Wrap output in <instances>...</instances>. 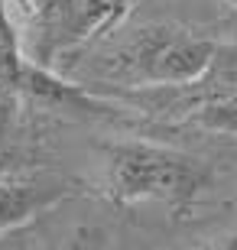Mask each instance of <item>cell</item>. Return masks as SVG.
Wrapping results in <instances>:
<instances>
[{
	"label": "cell",
	"instance_id": "6",
	"mask_svg": "<svg viewBox=\"0 0 237 250\" xmlns=\"http://www.w3.org/2000/svg\"><path fill=\"white\" fill-rule=\"evenodd\" d=\"M55 250H108V231L98 228V224H82Z\"/></svg>",
	"mask_w": 237,
	"mask_h": 250
},
{
	"label": "cell",
	"instance_id": "1",
	"mask_svg": "<svg viewBox=\"0 0 237 250\" xmlns=\"http://www.w3.org/2000/svg\"><path fill=\"white\" fill-rule=\"evenodd\" d=\"M215 182L205 159L150 140H114L104 146V195L120 208L143 202L185 211Z\"/></svg>",
	"mask_w": 237,
	"mask_h": 250
},
{
	"label": "cell",
	"instance_id": "4",
	"mask_svg": "<svg viewBox=\"0 0 237 250\" xmlns=\"http://www.w3.org/2000/svg\"><path fill=\"white\" fill-rule=\"evenodd\" d=\"M110 98L150 114H172L215 133H237V42H218L201 78L175 88H108Z\"/></svg>",
	"mask_w": 237,
	"mask_h": 250
},
{
	"label": "cell",
	"instance_id": "2",
	"mask_svg": "<svg viewBox=\"0 0 237 250\" xmlns=\"http://www.w3.org/2000/svg\"><path fill=\"white\" fill-rule=\"evenodd\" d=\"M23 59L62 72V59L110 33L133 0H3Z\"/></svg>",
	"mask_w": 237,
	"mask_h": 250
},
{
	"label": "cell",
	"instance_id": "8",
	"mask_svg": "<svg viewBox=\"0 0 237 250\" xmlns=\"http://www.w3.org/2000/svg\"><path fill=\"white\" fill-rule=\"evenodd\" d=\"M10 172H17V159L10 156L7 149H0V179H7Z\"/></svg>",
	"mask_w": 237,
	"mask_h": 250
},
{
	"label": "cell",
	"instance_id": "3",
	"mask_svg": "<svg viewBox=\"0 0 237 250\" xmlns=\"http://www.w3.org/2000/svg\"><path fill=\"white\" fill-rule=\"evenodd\" d=\"M218 52V39L175 23H150L133 29L101 62V75L114 88H175L205 75Z\"/></svg>",
	"mask_w": 237,
	"mask_h": 250
},
{
	"label": "cell",
	"instance_id": "5",
	"mask_svg": "<svg viewBox=\"0 0 237 250\" xmlns=\"http://www.w3.org/2000/svg\"><path fill=\"white\" fill-rule=\"evenodd\" d=\"M68 195H75V186L55 172H10L7 179H0V237L55 208Z\"/></svg>",
	"mask_w": 237,
	"mask_h": 250
},
{
	"label": "cell",
	"instance_id": "9",
	"mask_svg": "<svg viewBox=\"0 0 237 250\" xmlns=\"http://www.w3.org/2000/svg\"><path fill=\"white\" fill-rule=\"evenodd\" d=\"M224 3H228V7H231V10H237V0H224Z\"/></svg>",
	"mask_w": 237,
	"mask_h": 250
},
{
	"label": "cell",
	"instance_id": "7",
	"mask_svg": "<svg viewBox=\"0 0 237 250\" xmlns=\"http://www.w3.org/2000/svg\"><path fill=\"white\" fill-rule=\"evenodd\" d=\"M195 250H237V231L218 234V237H211V241H205L201 247H195Z\"/></svg>",
	"mask_w": 237,
	"mask_h": 250
}]
</instances>
